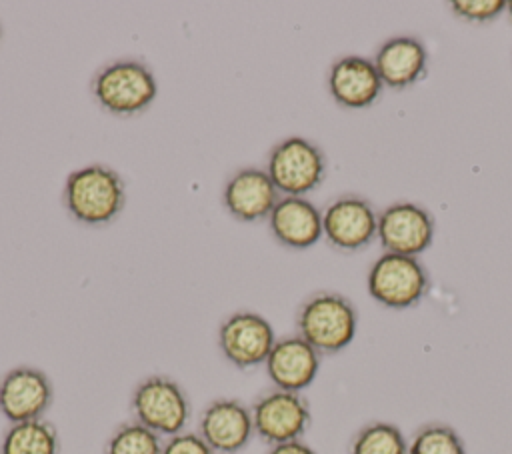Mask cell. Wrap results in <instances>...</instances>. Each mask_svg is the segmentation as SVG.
I'll list each match as a JSON object with an SVG mask.
<instances>
[{"label": "cell", "mask_w": 512, "mask_h": 454, "mask_svg": "<svg viewBox=\"0 0 512 454\" xmlns=\"http://www.w3.org/2000/svg\"><path fill=\"white\" fill-rule=\"evenodd\" d=\"M266 454H316V450L304 440H292V442L270 446Z\"/></svg>", "instance_id": "24"}, {"label": "cell", "mask_w": 512, "mask_h": 454, "mask_svg": "<svg viewBox=\"0 0 512 454\" xmlns=\"http://www.w3.org/2000/svg\"><path fill=\"white\" fill-rule=\"evenodd\" d=\"M0 454H60V436L46 418L10 424L0 440Z\"/></svg>", "instance_id": "18"}, {"label": "cell", "mask_w": 512, "mask_h": 454, "mask_svg": "<svg viewBox=\"0 0 512 454\" xmlns=\"http://www.w3.org/2000/svg\"><path fill=\"white\" fill-rule=\"evenodd\" d=\"M372 62L384 86L404 90L426 76L428 52L418 38L396 36L378 48Z\"/></svg>", "instance_id": "17"}, {"label": "cell", "mask_w": 512, "mask_h": 454, "mask_svg": "<svg viewBox=\"0 0 512 454\" xmlns=\"http://www.w3.org/2000/svg\"><path fill=\"white\" fill-rule=\"evenodd\" d=\"M282 194L276 190L268 172L258 166L238 168L228 176L222 188L226 212L246 224L268 220Z\"/></svg>", "instance_id": "13"}, {"label": "cell", "mask_w": 512, "mask_h": 454, "mask_svg": "<svg viewBox=\"0 0 512 454\" xmlns=\"http://www.w3.org/2000/svg\"><path fill=\"white\" fill-rule=\"evenodd\" d=\"M254 436L268 446L302 440L312 424V412L302 392L270 388L250 404Z\"/></svg>", "instance_id": "7"}, {"label": "cell", "mask_w": 512, "mask_h": 454, "mask_svg": "<svg viewBox=\"0 0 512 454\" xmlns=\"http://www.w3.org/2000/svg\"><path fill=\"white\" fill-rule=\"evenodd\" d=\"M264 170L282 196H306L324 182L328 164L318 144L288 136L270 148Z\"/></svg>", "instance_id": "5"}, {"label": "cell", "mask_w": 512, "mask_h": 454, "mask_svg": "<svg viewBox=\"0 0 512 454\" xmlns=\"http://www.w3.org/2000/svg\"><path fill=\"white\" fill-rule=\"evenodd\" d=\"M506 12H508V16L512 18V0H510V2H506Z\"/></svg>", "instance_id": "25"}, {"label": "cell", "mask_w": 512, "mask_h": 454, "mask_svg": "<svg viewBox=\"0 0 512 454\" xmlns=\"http://www.w3.org/2000/svg\"><path fill=\"white\" fill-rule=\"evenodd\" d=\"M450 8L462 20L484 24L498 18L506 10V2L504 0H454L450 2Z\"/></svg>", "instance_id": "22"}, {"label": "cell", "mask_w": 512, "mask_h": 454, "mask_svg": "<svg viewBox=\"0 0 512 454\" xmlns=\"http://www.w3.org/2000/svg\"><path fill=\"white\" fill-rule=\"evenodd\" d=\"M348 454H408V442L396 424L374 420L352 436Z\"/></svg>", "instance_id": "19"}, {"label": "cell", "mask_w": 512, "mask_h": 454, "mask_svg": "<svg viewBox=\"0 0 512 454\" xmlns=\"http://www.w3.org/2000/svg\"><path fill=\"white\" fill-rule=\"evenodd\" d=\"M276 340L272 324L254 310L228 314L216 330V342L224 360L238 370L264 366Z\"/></svg>", "instance_id": "8"}, {"label": "cell", "mask_w": 512, "mask_h": 454, "mask_svg": "<svg viewBox=\"0 0 512 454\" xmlns=\"http://www.w3.org/2000/svg\"><path fill=\"white\" fill-rule=\"evenodd\" d=\"M132 420L150 428L162 438L184 432L192 404L186 390L166 374H150L142 378L130 394Z\"/></svg>", "instance_id": "4"}, {"label": "cell", "mask_w": 512, "mask_h": 454, "mask_svg": "<svg viewBox=\"0 0 512 454\" xmlns=\"http://www.w3.org/2000/svg\"><path fill=\"white\" fill-rule=\"evenodd\" d=\"M62 206L82 226H108L124 212V178L106 164L80 166L64 180Z\"/></svg>", "instance_id": "1"}, {"label": "cell", "mask_w": 512, "mask_h": 454, "mask_svg": "<svg viewBox=\"0 0 512 454\" xmlns=\"http://www.w3.org/2000/svg\"><path fill=\"white\" fill-rule=\"evenodd\" d=\"M408 454H468L460 434L442 422L422 424L408 442Z\"/></svg>", "instance_id": "21"}, {"label": "cell", "mask_w": 512, "mask_h": 454, "mask_svg": "<svg viewBox=\"0 0 512 454\" xmlns=\"http://www.w3.org/2000/svg\"><path fill=\"white\" fill-rule=\"evenodd\" d=\"M320 354L298 334L282 336L274 342L264 370L274 388L304 392L320 372Z\"/></svg>", "instance_id": "14"}, {"label": "cell", "mask_w": 512, "mask_h": 454, "mask_svg": "<svg viewBox=\"0 0 512 454\" xmlns=\"http://www.w3.org/2000/svg\"><path fill=\"white\" fill-rule=\"evenodd\" d=\"M358 330L356 306L338 292H314L296 310V334L320 356L348 348Z\"/></svg>", "instance_id": "3"}, {"label": "cell", "mask_w": 512, "mask_h": 454, "mask_svg": "<svg viewBox=\"0 0 512 454\" xmlns=\"http://www.w3.org/2000/svg\"><path fill=\"white\" fill-rule=\"evenodd\" d=\"M54 402L50 376L28 364L10 368L0 378V414L8 424L40 420Z\"/></svg>", "instance_id": "9"}, {"label": "cell", "mask_w": 512, "mask_h": 454, "mask_svg": "<svg viewBox=\"0 0 512 454\" xmlns=\"http://www.w3.org/2000/svg\"><path fill=\"white\" fill-rule=\"evenodd\" d=\"M272 238L290 250H306L322 238V212L306 196H282L268 216Z\"/></svg>", "instance_id": "16"}, {"label": "cell", "mask_w": 512, "mask_h": 454, "mask_svg": "<svg viewBox=\"0 0 512 454\" xmlns=\"http://www.w3.org/2000/svg\"><path fill=\"white\" fill-rule=\"evenodd\" d=\"M164 440L136 420L114 428L104 444V454H162Z\"/></svg>", "instance_id": "20"}, {"label": "cell", "mask_w": 512, "mask_h": 454, "mask_svg": "<svg viewBox=\"0 0 512 454\" xmlns=\"http://www.w3.org/2000/svg\"><path fill=\"white\" fill-rule=\"evenodd\" d=\"M368 294L382 306L404 310L416 306L430 288V276L414 256L384 252L368 270Z\"/></svg>", "instance_id": "6"}, {"label": "cell", "mask_w": 512, "mask_h": 454, "mask_svg": "<svg viewBox=\"0 0 512 454\" xmlns=\"http://www.w3.org/2000/svg\"><path fill=\"white\" fill-rule=\"evenodd\" d=\"M382 86L374 62L364 56H342L328 70V92L342 108L360 110L372 106Z\"/></svg>", "instance_id": "15"}, {"label": "cell", "mask_w": 512, "mask_h": 454, "mask_svg": "<svg viewBox=\"0 0 512 454\" xmlns=\"http://www.w3.org/2000/svg\"><path fill=\"white\" fill-rule=\"evenodd\" d=\"M322 236L342 252H356L378 236V216L360 196H340L322 210Z\"/></svg>", "instance_id": "10"}, {"label": "cell", "mask_w": 512, "mask_h": 454, "mask_svg": "<svg viewBox=\"0 0 512 454\" xmlns=\"http://www.w3.org/2000/svg\"><path fill=\"white\" fill-rule=\"evenodd\" d=\"M378 240L386 252L418 258L434 240V218L414 202H394L378 216Z\"/></svg>", "instance_id": "11"}, {"label": "cell", "mask_w": 512, "mask_h": 454, "mask_svg": "<svg viewBox=\"0 0 512 454\" xmlns=\"http://www.w3.org/2000/svg\"><path fill=\"white\" fill-rule=\"evenodd\" d=\"M90 92L108 114L132 118L154 104L158 82L146 62L138 58H118L94 72Z\"/></svg>", "instance_id": "2"}, {"label": "cell", "mask_w": 512, "mask_h": 454, "mask_svg": "<svg viewBox=\"0 0 512 454\" xmlns=\"http://www.w3.org/2000/svg\"><path fill=\"white\" fill-rule=\"evenodd\" d=\"M196 432L216 454H238L254 438L250 406L238 398H216L204 406Z\"/></svg>", "instance_id": "12"}, {"label": "cell", "mask_w": 512, "mask_h": 454, "mask_svg": "<svg viewBox=\"0 0 512 454\" xmlns=\"http://www.w3.org/2000/svg\"><path fill=\"white\" fill-rule=\"evenodd\" d=\"M162 454H216L198 432H180L164 440Z\"/></svg>", "instance_id": "23"}]
</instances>
